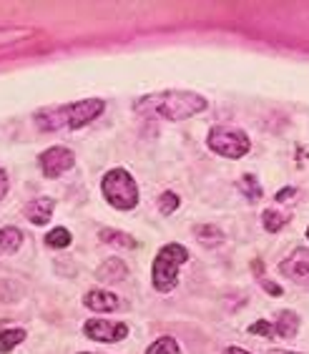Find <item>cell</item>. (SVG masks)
<instances>
[{
	"mask_svg": "<svg viewBox=\"0 0 309 354\" xmlns=\"http://www.w3.org/2000/svg\"><path fill=\"white\" fill-rule=\"evenodd\" d=\"M126 274H129V266L118 257H111V259H106L96 269V279L103 281V284H118V281L126 279Z\"/></svg>",
	"mask_w": 309,
	"mask_h": 354,
	"instance_id": "obj_11",
	"label": "cell"
},
{
	"mask_svg": "<svg viewBox=\"0 0 309 354\" xmlns=\"http://www.w3.org/2000/svg\"><path fill=\"white\" fill-rule=\"evenodd\" d=\"M206 146L221 158H232L239 161L252 151V138L241 129H232V126H214L206 136Z\"/></svg>",
	"mask_w": 309,
	"mask_h": 354,
	"instance_id": "obj_5",
	"label": "cell"
},
{
	"mask_svg": "<svg viewBox=\"0 0 309 354\" xmlns=\"http://www.w3.org/2000/svg\"><path fill=\"white\" fill-rule=\"evenodd\" d=\"M71 241H73V234L66 226H55L46 234V246H50V249H68Z\"/></svg>",
	"mask_w": 309,
	"mask_h": 354,
	"instance_id": "obj_20",
	"label": "cell"
},
{
	"mask_svg": "<svg viewBox=\"0 0 309 354\" xmlns=\"http://www.w3.org/2000/svg\"><path fill=\"white\" fill-rule=\"evenodd\" d=\"M304 234H307V239H309V226H307V232H304Z\"/></svg>",
	"mask_w": 309,
	"mask_h": 354,
	"instance_id": "obj_29",
	"label": "cell"
},
{
	"mask_svg": "<svg viewBox=\"0 0 309 354\" xmlns=\"http://www.w3.org/2000/svg\"><path fill=\"white\" fill-rule=\"evenodd\" d=\"M98 241L116 246V249H136V239L126 232H118V229H101L98 232Z\"/></svg>",
	"mask_w": 309,
	"mask_h": 354,
	"instance_id": "obj_14",
	"label": "cell"
},
{
	"mask_svg": "<svg viewBox=\"0 0 309 354\" xmlns=\"http://www.w3.org/2000/svg\"><path fill=\"white\" fill-rule=\"evenodd\" d=\"M247 332L254 334V337H269V339H274V337H277L274 322H269V319H256L254 324H249Z\"/></svg>",
	"mask_w": 309,
	"mask_h": 354,
	"instance_id": "obj_23",
	"label": "cell"
},
{
	"mask_svg": "<svg viewBox=\"0 0 309 354\" xmlns=\"http://www.w3.org/2000/svg\"><path fill=\"white\" fill-rule=\"evenodd\" d=\"M206 109H209V101L196 91H158L133 101L136 113L161 118V121H186L204 113Z\"/></svg>",
	"mask_w": 309,
	"mask_h": 354,
	"instance_id": "obj_1",
	"label": "cell"
},
{
	"mask_svg": "<svg viewBox=\"0 0 309 354\" xmlns=\"http://www.w3.org/2000/svg\"><path fill=\"white\" fill-rule=\"evenodd\" d=\"M83 334L98 344H116L129 337V324L111 319H88L83 324Z\"/></svg>",
	"mask_w": 309,
	"mask_h": 354,
	"instance_id": "obj_8",
	"label": "cell"
},
{
	"mask_svg": "<svg viewBox=\"0 0 309 354\" xmlns=\"http://www.w3.org/2000/svg\"><path fill=\"white\" fill-rule=\"evenodd\" d=\"M189 261V249L184 244H164L153 257L151 284L158 294H171L179 286V269Z\"/></svg>",
	"mask_w": 309,
	"mask_h": 354,
	"instance_id": "obj_3",
	"label": "cell"
},
{
	"mask_svg": "<svg viewBox=\"0 0 309 354\" xmlns=\"http://www.w3.org/2000/svg\"><path fill=\"white\" fill-rule=\"evenodd\" d=\"M194 236H196V241H199L201 246H206V249L221 246L224 241H227V234L214 224H196L194 226Z\"/></svg>",
	"mask_w": 309,
	"mask_h": 354,
	"instance_id": "obj_13",
	"label": "cell"
},
{
	"mask_svg": "<svg viewBox=\"0 0 309 354\" xmlns=\"http://www.w3.org/2000/svg\"><path fill=\"white\" fill-rule=\"evenodd\" d=\"M26 337H28V332L21 327L0 329V354H8L10 349H15L23 339H26Z\"/></svg>",
	"mask_w": 309,
	"mask_h": 354,
	"instance_id": "obj_19",
	"label": "cell"
},
{
	"mask_svg": "<svg viewBox=\"0 0 309 354\" xmlns=\"http://www.w3.org/2000/svg\"><path fill=\"white\" fill-rule=\"evenodd\" d=\"M38 166L46 178H58L76 166V153L68 146H50L38 156Z\"/></svg>",
	"mask_w": 309,
	"mask_h": 354,
	"instance_id": "obj_6",
	"label": "cell"
},
{
	"mask_svg": "<svg viewBox=\"0 0 309 354\" xmlns=\"http://www.w3.org/2000/svg\"><path fill=\"white\" fill-rule=\"evenodd\" d=\"M106 111V103L101 98H86V101L76 103H61L53 109H41L35 111V126L43 133H53V131H78L83 126L93 123L98 116Z\"/></svg>",
	"mask_w": 309,
	"mask_h": 354,
	"instance_id": "obj_2",
	"label": "cell"
},
{
	"mask_svg": "<svg viewBox=\"0 0 309 354\" xmlns=\"http://www.w3.org/2000/svg\"><path fill=\"white\" fill-rule=\"evenodd\" d=\"M221 354H252V352H247V349H241V347H227Z\"/></svg>",
	"mask_w": 309,
	"mask_h": 354,
	"instance_id": "obj_27",
	"label": "cell"
},
{
	"mask_svg": "<svg viewBox=\"0 0 309 354\" xmlns=\"http://www.w3.org/2000/svg\"><path fill=\"white\" fill-rule=\"evenodd\" d=\"M259 284H261V289H264V292L269 294V297H274V299H279V297H284V289H282V286H279V284H277V281L264 279V277H261Z\"/></svg>",
	"mask_w": 309,
	"mask_h": 354,
	"instance_id": "obj_24",
	"label": "cell"
},
{
	"mask_svg": "<svg viewBox=\"0 0 309 354\" xmlns=\"http://www.w3.org/2000/svg\"><path fill=\"white\" fill-rule=\"evenodd\" d=\"M55 212V201L48 196H41V198H33V201H28L26 209H23V216L35 226H46L53 218Z\"/></svg>",
	"mask_w": 309,
	"mask_h": 354,
	"instance_id": "obj_9",
	"label": "cell"
},
{
	"mask_svg": "<svg viewBox=\"0 0 309 354\" xmlns=\"http://www.w3.org/2000/svg\"><path fill=\"white\" fill-rule=\"evenodd\" d=\"M30 35H33V30H26V28H0V50L28 41Z\"/></svg>",
	"mask_w": 309,
	"mask_h": 354,
	"instance_id": "obj_18",
	"label": "cell"
},
{
	"mask_svg": "<svg viewBox=\"0 0 309 354\" xmlns=\"http://www.w3.org/2000/svg\"><path fill=\"white\" fill-rule=\"evenodd\" d=\"M23 246V232L18 226H0V254H15Z\"/></svg>",
	"mask_w": 309,
	"mask_h": 354,
	"instance_id": "obj_16",
	"label": "cell"
},
{
	"mask_svg": "<svg viewBox=\"0 0 309 354\" xmlns=\"http://www.w3.org/2000/svg\"><path fill=\"white\" fill-rule=\"evenodd\" d=\"M299 314L292 312V309H282V312H277V322H274V332L277 337H282V339H294L297 334H299Z\"/></svg>",
	"mask_w": 309,
	"mask_h": 354,
	"instance_id": "obj_12",
	"label": "cell"
},
{
	"mask_svg": "<svg viewBox=\"0 0 309 354\" xmlns=\"http://www.w3.org/2000/svg\"><path fill=\"white\" fill-rule=\"evenodd\" d=\"M78 354H93V352H78Z\"/></svg>",
	"mask_w": 309,
	"mask_h": 354,
	"instance_id": "obj_30",
	"label": "cell"
},
{
	"mask_svg": "<svg viewBox=\"0 0 309 354\" xmlns=\"http://www.w3.org/2000/svg\"><path fill=\"white\" fill-rule=\"evenodd\" d=\"M101 194L106 204L118 212H133L138 206V184L129 169H111L101 176Z\"/></svg>",
	"mask_w": 309,
	"mask_h": 354,
	"instance_id": "obj_4",
	"label": "cell"
},
{
	"mask_svg": "<svg viewBox=\"0 0 309 354\" xmlns=\"http://www.w3.org/2000/svg\"><path fill=\"white\" fill-rule=\"evenodd\" d=\"M269 354H304V352H294V349H269Z\"/></svg>",
	"mask_w": 309,
	"mask_h": 354,
	"instance_id": "obj_28",
	"label": "cell"
},
{
	"mask_svg": "<svg viewBox=\"0 0 309 354\" xmlns=\"http://www.w3.org/2000/svg\"><path fill=\"white\" fill-rule=\"evenodd\" d=\"M292 221V214H282L279 209H264L261 212V226L267 234H279Z\"/></svg>",
	"mask_w": 309,
	"mask_h": 354,
	"instance_id": "obj_15",
	"label": "cell"
},
{
	"mask_svg": "<svg viewBox=\"0 0 309 354\" xmlns=\"http://www.w3.org/2000/svg\"><path fill=\"white\" fill-rule=\"evenodd\" d=\"M279 274L292 284L309 289V246H297L279 261Z\"/></svg>",
	"mask_w": 309,
	"mask_h": 354,
	"instance_id": "obj_7",
	"label": "cell"
},
{
	"mask_svg": "<svg viewBox=\"0 0 309 354\" xmlns=\"http://www.w3.org/2000/svg\"><path fill=\"white\" fill-rule=\"evenodd\" d=\"M181 206V198H179V194H174V191H164L161 196H158V212L161 214H174L176 209Z\"/></svg>",
	"mask_w": 309,
	"mask_h": 354,
	"instance_id": "obj_22",
	"label": "cell"
},
{
	"mask_svg": "<svg viewBox=\"0 0 309 354\" xmlns=\"http://www.w3.org/2000/svg\"><path fill=\"white\" fill-rule=\"evenodd\" d=\"M236 189L244 194V198H247L249 204H256V201H261V198H264V189H261L259 178H256L254 174H244V176L239 178Z\"/></svg>",
	"mask_w": 309,
	"mask_h": 354,
	"instance_id": "obj_17",
	"label": "cell"
},
{
	"mask_svg": "<svg viewBox=\"0 0 309 354\" xmlns=\"http://www.w3.org/2000/svg\"><path fill=\"white\" fill-rule=\"evenodd\" d=\"M8 174L3 169H0V201H3V198H6V194H8Z\"/></svg>",
	"mask_w": 309,
	"mask_h": 354,
	"instance_id": "obj_26",
	"label": "cell"
},
{
	"mask_svg": "<svg viewBox=\"0 0 309 354\" xmlns=\"http://www.w3.org/2000/svg\"><path fill=\"white\" fill-rule=\"evenodd\" d=\"M146 354H181V347L174 337H158L153 344H149Z\"/></svg>",
	"mask_w": 309,
	"mask_h": 354,
	"instance_id": "obj_21",
	"label": "cell"
},
{
	"mask_svg": "<svg viewBox=\"0 0 309 354\" xmlns=\"http://www.w3.org/2000/svg\"><path fill=\"white\" fill-rule=\"evenodd\" d=\"M297 196V189L294 186H284V189H279L274 194V198H277V204H284V201H292V198Z\"/></svg>",
	"mask_w": 309,
	"mask_h": 354,
	"instance_id": "obj_25",
	"label": "cell"
},
{
	"mask_svg": "<svg viewBox=\"0 0 309 354\" xmlns=\"http://www.w3.org/2000/svg\"><path fill=\"white\" fill-rule=\"evenodd\" d=\"M83 307H88L91 312L106 314L118 309V297L109 289H88L83 294Z\"/></svg>",
	"mask_w": 309,
	"mask_h": 354,
	"instance_id": "obj_10",
	"label": "cell"
}]
</instances>
